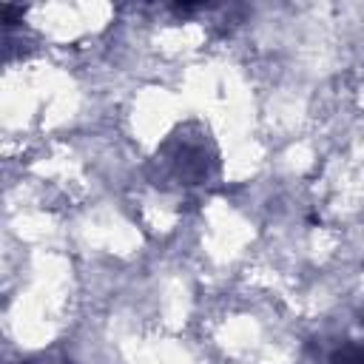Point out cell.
Masks as SVG:
<instances>
[{"label":"cell","instance_id":"1","mask_svg":"<svg viewBox=\"0 0 364 364\" xmlns=\"http://www.w3.org/2000/svg\"><path fill=\"white\" fill-rule=\"evenodd\" d=\"M330 364H364V344H344L330 355Z\"/></svg>","mask_w":364,"mask_h":364}]
</instances>
